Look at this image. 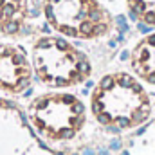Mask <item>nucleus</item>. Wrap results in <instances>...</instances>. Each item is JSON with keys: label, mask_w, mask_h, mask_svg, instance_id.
<instances>
[{"label": "nucleus", "mask_w": 155, "mask_h": 155, "mask_svg": "<svg viewBox=\"0 0 155 155\" xmlns=\"http://www.w3.org/2000/svg\"><path fill=\"white\" fill-rule=\"evenodd\" d=\"M15 11H16V7H15L13 2H11V4H4V7H2V11H0V22H7V20L15 15Z\"/></svg>", "instance_id": "obj_5"}, {"label": "nucleus", "mask_w": 155, "mask_h": 155, "mask_svg": "<svg viewBox=\"0 0 155 155\" xmlns=\"http://www.w3.org/2000/svg\"><path fill=\"white\" fill-rule=\"evenodd\" d=\"M40 13H38V9H31L29 11V16H38Z\"/></svg>", "instance_id": "obj_13"}, {"label": "nucleus", "mask_w": 155, "mask_h": 155, "mask_svg": "<svg viewBox=\"0 0 155 155\" xmlns=\"http://www.w3.org/2000/svg\"><path fill=\"white\" fill-rule=\"evenodd\" d=\"M107 31V25L105 24H96V27H94V35H101V33H105Z\"/></svg>", "instance_id": "obj_12"}, {"label": "nucleus", "mask_w": 155, "mask_h": 155, "mask_svg": "<svg viewBox=\"0 0 155 155\" xmlns=\"http://www.w3.org/2000/svg\"><path fill=\"white\" fill-rule=\"evenodd\" d=\"M45 15H47V18H49L51 22H54V20H56V16H54V7H52V4L45 5Z\"/></svg>", "instance_id": "obj_11"}, {"label": "nucleus", "mask_w": 155, "mask_h": 155, "mask_svg": "<svg viewBox=\"0 0 155 155\" xmlns=\"http://www.w3.org/2000/svg\"><path fill=\"white\" fill-rule=\"evenodd\" d=\"M92 108L99 123L116 128H130L143 123L150 114V101L143 87L126 74L107 76L94 94Z\"/></svg>", "instance_id": "obj_1"}, {"label": "nucleus", "mask_w": 155, "mask_h": 155, "mask_svg": "<svg viewBox=\"0 0 155 155\" xmlns=\"http://www.w3.org/2000/svg\"><path fill=\"white\" fill-rule=\"evenodd\" d=\"M54 47H56L58 51H69V43H67V40H63V38L54 40Z\"/></svg>", "instance_id": "obj_10"}, {"label": "nucleus", "mask_w": 155, "mask_h": 155, "mask_svg": "<svg viewBox=\"0 0 155 155\" xmlns=\"http://www.w3.org/2000/svg\"><path fill=\"white\" fill-rule=\"evenodd\" d=\"M15 2H20V0H15Z\"/></svg>", "instance_id": "obj_16"}, {"label": "nucleus", "mask_w": 155, "mask_h": 155, "mask_svg": "<svg viewBox=\"0 0 155 155\" xmlns=\"http://www.w3.org/2000/svg\"><path fill=\"white\" fill-rule=\"evenodd\" d=\"M49 2H51V4H58L60 0H49Z\"/></svg>", "instance_id": "obj_15"}, {"label": "nucleus", "mask_w": 155, "mask_h": 155, "mask_svg": "<svg viewBox=\"0 0 155 155\" xmlns=\"http://www.w3.org/2000/svg\"><path fill=\"white\" fill-rule=\"evenodd\" d=\"M99 18H101V11H99V9H96V7H94V9H90V11H88V20H90V22L97 24V22H99Z\"/></svg>", "instance_id": "obj_8"}, {"label": "nucleus", "mask_w": 155, "mask_h": 155, "mask_svg": "<svg viewBox=\"0 0 155 155\" xmlns=\"http://www.w3.org/2000/svg\"><path fill=\"white\" fill-rule=\"evenodd\" d=\"M134 69L146 81L155 83V35H150L134 52Z\"/></svg>", "instance_id": "obj_2"}, {"label": "nucleus", "mask_w": 155, "mask_h": 155, "mask_svg": "<svg viewBox=\"0 0 155 155\" xmlns=\"http://www.w3.org/2000/svg\"><path fill=\"white\" fill-rule=\"evenodd\" d=\"M41 31H43V33H49V31H51V27H49L47 24H43V25H41Z\"/></svg>", "instance_id": "obj_14"}, {"label": "nucleus", "mask_w": 155, "mask_h": 155, "mask_svg": "<svg viewBox=\"0 0 155 155\" xmlns=\"http://www.w3.org/2000/svg\"><path fill=\"white\" fill-rule=\"evenodd\" d=\"M135 18L139 16L143 24L155 25V0H128Z\"/></svg>", "instance_id": "obj_3"}, {"label": "nucleus", "mask_w": 155, "mask_h": 155, "mask_svg": "<svg viewBox=\"0 0 155 155\" xmlns=\"http://www.w3.org/2000/svg\"><path fill=\"white\" fill-rule=\"evenodd\" d=\"M94 27H96L94 22H90V20H81V24H79V27H78V33H79L81 36H92V35H94Z\"/></svg>", "instance_id": "obj_4"}, {"label": "nucleus", "mask_w": 155, "mask_h": 155, "mask_svg": "<svg viewBox=\"0 0 155 155\" xmlns=\"http://www.w3.org/2000/svg\"><path fill=\"white\" fill-rule=\"evenodd\" d=\"M60 31L63 33V35H67V36H72V38H76L78 35V29H74V27H71V25H60Z\"/></svg>", "instance_id": "obj_7"}, {"label": "nucleus", "mask_w": 155, "mask_h": 155, "mask_svg": "<svg viewBox=\"0 0 155 155\" xmlns=\"http://www.w3.org/2000/svg\"><path fill=\"white\" fill-rule=\"evenodd\" d=\"M2 29H4L7 35H11V33H16V31L20 29V25H18V22H15V20H7V22L2 24Z\"/></svg>", "instance_id": "obj_6"}, {"label": "nucleus", "mask_w": 155, "mask_h": 155, "mask_svg": "<svg viewBox=\"0 0 155 155\" xmlns=\"http://www.w3.org/2000/svg\"><path fill=\"white\" fill-rule=\"evenodd\" d=\"M51 47H54V40H51V38L40 40V43H38V49H40V51H45V49H51Z\"/></svg>", "instance_id": "obj_9"}]
</instances>
